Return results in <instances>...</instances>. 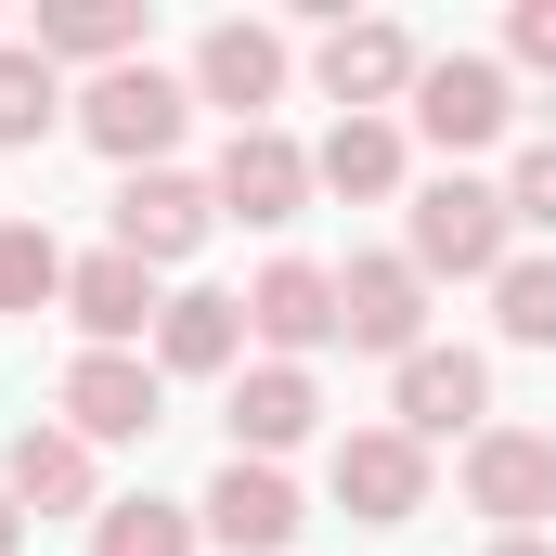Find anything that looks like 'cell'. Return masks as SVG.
<instances>
[{
  "mask_svg": "<svg viewBox=\"0 0 556 556\" xmlns=\"http://www.w3.org/2000/svg\"><path fill=\"white\" fill-rule=\"evenodd\" d=\"M415 273H453V285H492L518 260V207L492 194V181H466V168H440L415 194V247H402Z\"/></svg>",
  "mask_w": 556,
  "mask_h": 556,
  "instance_id": "1",
  "label": "cell"
},
{
  "mask_svg": "<svg viewBox=\"0 0 556 556\" xmlns=\"http://www.w3.org/2000/svg\"><path fill=\"white\" fill-rule=\"evenodd\" d=\"M181 117H194V91H181V78H155V65H117V78H91V91H78V142H91V155H117V168H168Z\"/></svg>",
  "mask_w": 556,
  "mask_h": 556,
  "instance_id": "2",
  "label": "cell"
},
{
  "mask_svg": "<svg viewBox=\"0 0 556 556\" xmlns=\"http://www.w3.org/2000/svg\"><path fill=\"white\" fill-rule=\"evenodd\" d=\"M466 505L518 544V531H544L556 518V427H479L466 440Z\"/></svg>",
  "mask_w": 556,
  "mask_h": 556,
  "instance_id": "3",
  "label": "cell"
},
{
  "mask_svg": "<svg viewBox=\"0 0 556 556\" xmlns=\"http://www.w3.org/2000/svg\"><path fill=\"white\" fill-rule=\"evenodd\" d=\"M505 117H518V78L492 65V52H440L415 78V130L440 142V155H479V142H505Z\"/></svg>",
  "mask_w": 556,
  "mask_h": 556,
  "instance_id": "4",
  "label": "cell"
},
{
  "mask_svg": "<svg viewBox=\"0 0 556 556\" xmlns=\"http://www.w3.org/2000/svg\"><path fill=\"white\" fill-rule=\"evenodd\" d=\"M415 78H427V52L389 26V13H337V26H324V104H350V117H389Z\"/></svg>",
  "mask_w": 556,
  "mask_h": 556,
  "instance_id": "5",
  "label": "cell"
},
{
  "mask_svg": "<svg viewBox=\"0 0 556 556\" xmlns=\"http://www.w3.org/2000/svg\"><path fill=\"white\" fill-rule=\"evenodd\" d=\"M65 427L78 440H155L168 427V376L142 350H78L65 363Z\"/></svg>",
  "mask_w": 556,
  "mask_h": 556,
  "instance_id": "6",
  "label": "cell"
},
{
  "mask_svg": "<svg viewBox=\"0 0 556 556\" xmlns=\"http://www.w3.org/2000/svg\"><path fill=\"white\" fill-rule=\"evenodd\" d=\"M337 505H350L363 531H415L427 440H402V427H350V440H337Z\"/></svg>",
  "mask_w": 556,
  "mask_h": 556,
  "instance_id": "7",
  "label": "cell"
},
{
  "mask_svg": "<svg viewBox=\"0 0 556 556\" xmlns=\"http://www.w3.org/2000/svg\"><path fill=\"white\" fill-rule=\"evenodd\" d=\"M194 104H233V130H273V104H285V26H207L194 39Z\"/></svg>",
  "mask_w": 556,
  "mask_h": 556,
  "instance_id": "8",
  "label": "cell"
},
{
  "mask_svg": "<svg viewBox=\"0 0 556 556\" xmlns=\"http://www.w3.org/2000/svg\"><path fill=\"white\" fill-rule=\"evenodd\" d=\"M207 220H220V194H207V181H181V168H130V181H117V247H130L142 273L194 260V247H207Z\"/></svg>",
  "mask_w": 556,
  "mask_h": 556,
  "instance_id": "9",
  "label": "cell"
},
{
  "mask_svg": "<svg viewBox=\"0 0 556 556\" xmlns=\"http://www.w3.org/2000/svg\"><path fill=\"white\" fill-rule=\"evenodd\" d=\"M337 337L415 363V350H427V273H415V260H350V273H337Z\"/></svg>",
  "mask_w": 556,
  "mask_h": 556,
  "instance_id": "10",
  "label": "cell"
},
{
  "mask_svg": "<svg viewBox=\"0 0 556 556\" xmlns=\"http://www.w3.org/2000/svg\"><path fill=\"white\" fill-rule=\"evenodd\" d=\"M207 194H220V220H260V233H285V220L311 207V155H298L285 130H233Z\"/></svg>",
  "mask_w": 556,
  "mask_h": 556,
  "instance_id": "11",
  "label": "cell"
},
{
  "mask_svg": "<svg viewBox=\"0 0 556 556\" xmlns=\"http://www.w3.org/2000/svg\"><path fill=\"white\" fill-rule=\"evenodd\" d=\"M194 518H207V544H233V556H285V544H298V492H285V466H247V453L207 479Z\"/></svg>",
  "mask_w": 556,
  "mask_h": 556,
  "instance_id": "12",
  "label": "cell"
},
{
  "mask_svg": "<svg viewBox=\"0 0 556 556\" xmlns=\"http://www.w3.org/2000/svg\"><path fill=\"white\" fill-rule=\"evenodd\" d=\"M247 337H260L273 363H311V350L337 337V273H311V260H273V273L247 285Z\"/></svg>",
  "mask_w": 556,
  "mask_h": 556,
  "instance_id": "13",
  "label": "cell"
},
{
  "mask_svg": "<svg viewBox=\"0 0 556 556\" xmlns=\"http://www.w3.org/2000/svg\"><path fill=\"white\" fill-rule=\"evenodd\" d=\"M311 427H324V389H311V363H247V376H233V453H247V466L298 453Z\"/></svg>",
  "mask_w": 556,
  "mask_h": 556,
  "instance_id": "14",
  "label": "cell"
},
{
  "mask_svg": "<svg viewBox=\"0 0 556 556\" xmlns=\"http://www.w3.org/2000/svg\"><path fill=\"white\" fill-rule=\"evenodd\" d=\"M65 311H78V337H91V350H142V324H155L168 298H155V273H142L130 247H104V260H78V273H65Z\"/></svg>",
  "mask_w": 556,
  "mask_h": 556,
  "instance_id": "15",
  "label": "cell"
},
{
  "mask_svg": "<svg viewBox=\"0 0 556 556\" xmlns=\"http://www.w3.org/2000/svg\"><path fill=\"white\" fill-rule=\"evenodd\" d=\"M0 492H13L26 518H91V440H78V427H26V440L0 453Z\"/></svg>",
  "mask_w": 556,
  "mask_h": 556,
  "instance_id": "16",
  "label": "cell"
},
{
  "mask_svg": "<svg viewBox=\"0 0 556 556\" xmlns=\"http://www.w3.org/2000/svg\"><path fill=\"white\" fill-rule=\"evenodd\" d=\"M492 415V363L479 350H415L402 363V440H453Z\"/></svg>",
  "mask_w": 556,
  "mask_h": 556,
  "instance_id": "17",
  "label": "cell"
},
{
  "mask_svg": "<svg viewBox=\"0 0 556 556\" xmlns=\"http://www.w3.org/2000/svg\"><path fill=\"white\" fill-rule=\"evenodd\" d=\"M26 52H52V65H142V0H39V26H26Z\"/></svg>",
  "mask_w": 556,
  "mask_h": 556,
  "instance_id": "18",
  "label": "cell"
},
{
  "mask_svg": "<svg viewBox=\"0 0 556 556\" xmlns=\"http://www.w3.org/2000/svg\"><path fill=\"white\" fill-rule=\"evenodd\" d=\"M247 363V298H168L155 311V376H233Z\"/></svg>",
  "mask_w": 556,
  "mask_h": 556,
  "instance_id": "19",
  "label": "cell"
},
{
  "mask_svg": "<svg viewBox=\"0 0 556 556\" xmlns=\"http://www.w3.org/2000/svg\"><path fill=\"white\" fill-rule=\"evenodd\" d=\"M311 181L324 194H402V130L389 117H337L324 155H311Z\"/></svg>",
  "mask_w": 556,
  "mask_h": 556,
  "instance_id": "20",
  "label": "cell"
},
{
  "mask_svg": "<svg viewBox=\"0 0 556 556\" xmlns=\"http://www.w3.org/2000/svg\"><path fill=\"white\" fill-rule=\"evenodd\" d=\"M65 117V78H52V52H26V39H0V155H26V142Z\"/></svg>",
  "mask_w": 556,
  "mask_h": 556,
  "instance_id": "21",
  "label": "cell"
},
{
  "mask_svg": "<svg viewBox=\"0 0 556 556\" xmlns=\"http://www.w3.org/2000/svg\"><path fill=\"white\" fill-rule=\"evenodd\" d=\"M65 273H78V260H65L39 220H0V311H52V298H65Z\"/></svg>",
  "mask_w": 556,
  "mask_h": 556,
  "instance_id": "22",
  "label": "cell"
},
{
  "mask_svg": "<svg viewBox=\"0 0 556 556\" xmlns=\"http://www.w3.org/2000/svg\"><path fill=\"white\" fill-rule=\"evenodd\" d=\"M492 324H505L518 350H556V260H505V273H492Z\"/></svg>",
  "mask_w": 556,
  "mask_h": 556,
  "instance_id": "23",
  "label": "cell"
},
{
  "mask_svg": "<svg viewBox=\"0 0 556 556\" xmlns=\"http://www.w3.org/2000/svg\"><path fill=\"white\" fill-rule=\"evenodd\" d=\"M91 556H194V518L155 505V492H142V505H104V518H91Z\"/></svg>",
  "mask_w": 556,
  "mask_h": 556,
  "instance_id": "24",
  "label": "cell"
},
{
  "mask_svg": "<svg viewBox=\"0 0 556 556\" xmlns=\"http://www.w3.org/2000/svg\"><path fill=\"white\" fill-rule=\"evenodd\" d=\"M505 207H518V220H544V233H556V142H531V155H518V181H505Z\"/></svg>",
  "mask_w": 556,
  "mask_h": 556,
  "instance_id": "25",
  "label": "cell"
},
{
  "mask_svg": "<svg viewBox=\"0 0 556 556\" xmlns=\"http://www.w3.org/2000/svg\"><path fill=\"white\" fill-rule=\"evenodd\" d=\"M505 52H518L531 78H556V0H518V26H505Z\"/></svg>",
  "mask_w": 556,
  "mask_h": 556,
  "instance_id": "26",
  "label": "cell"
},
{
  "mask_svg": "<svg viewBox=\"0 0 556 556\" xmlns=\"http://www.w3.org/2000/svg\"><path fill=\"white\" fill-rule=\"evenodd\" d=\"M13 544H26V505H13V492H0V556H13Z\"/></svg>",
  "mask_w": 556,
  "mask_h": 556,
  "instance_id": "27",
  "label": "cell"
},
{
  "mask_svg": "<svg viewBox=\"0 0 556 556\" xmlns=\"http://www.w3.org/2000/svg\"><path fill=\"white\" fill-rule=\"evenodd\" d=\"M492 556H556V544H544V531H518V544H492Z\"/></svg>",
  "mask_w": 556,
  "mask_h": 556,
  "instance_id": "28",
  "label": "cell"
}]
</instances>
